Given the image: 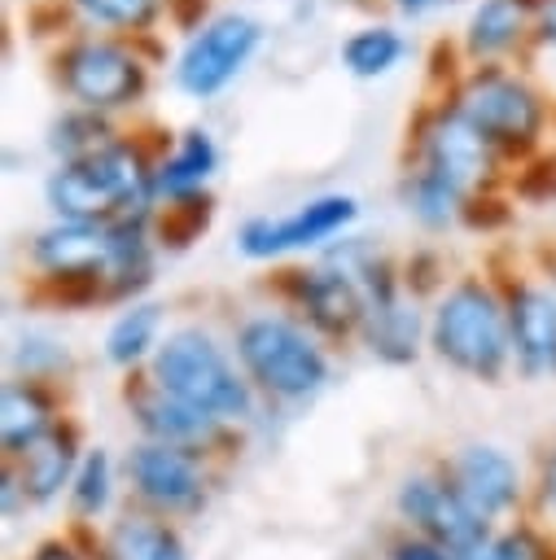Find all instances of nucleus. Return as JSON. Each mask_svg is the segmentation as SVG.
I'll list each match as a JSON object with an SVG mask.
<instances>
[{
	"label": "nucleus",
	"instance_id": "f257e3e1",
	"mask_svg": "<svg viewBox=\"0 0 556 560\" xmlns=\"http://www.w3.org/2000/svg\"><path fill=\"white\" fill-rule=\"evenodd\" d=\"M149 376L219 424L254 420V385L206 328H175L149 359Z\"/></svg>",
	"mask_w": 556,
	"mask_h": 560
},
{
	"label": "nucleus",
	"instance_id": "f03ea898",
	"mask_svg": "<svg viewBox=\"0 0 556 560\" xmlns=\"http://www.w3.org/2000/svg\"><path fill=\"white\" fill-rule=\"evenodd\" d=\"M429 346L455 372L477 376V381H499L512 359L503 298L473 276L455 280L429 315Z\"/></svg>",
	"mask_w": 556,
	"mask_h": 560
},
{
	"label": "nucleus",
	"instance_id": "7ed1b4c3",
	"mask_svg": "<svg viewBox=\"0 0 556 560\" xmlns=\"http://www.w3.org/2000/svg\"><path fill=\"white\" fill-rule=\"evenodd\" d=\"M153 201V175L127 144H109L83 162H66L48 179V206L66 223H136Z\"/></svg>",
	"mask_w": 556,
	"mask_h": 560
},
{
	"label": "nucleus",
	"instance_id": "20e7f679",
	"mask_svg": "<svg viewBox=\"0 0 556 560\" xmlns=\"http://www.w3.org/2000/svg\"><path fill=\"white\" fill-rule=\"evenodd\" d=\"M236 359L250 385L276 402H306L328 385V354L289 315H254L236 328Z\"/></svg>",
	"mask_w": 556,
	"mask_h": 560
},
{
	"label": "nucleus",
	"instance_id": "39448f33",
	"mask_svg": "<svg viewBox=\"0 0 556 560\" xmlns=\"http://www.w3.org/2000/svg\"><path fill=\"white\" fill-rule=\"evenodd\" d=\"M123 477L136 494V508L166 521H188L210 503V472L201 455L184 446H162L140 438L123 459Z\"/></svg>",
	"mask_w": 556,
	"mask_h": 560
},
{
	"label": "nucleus",
	"instance_id": "423d86ee",
	"mask_svg": "<svg viewBox=\"0 0 556 560\" xmlns=\"http://www.w3.org/2000/svg\"><path fill=\"white\" fill-rule=\"evenodd\" d=\"M394 512L398 525L442 551H460L468 542H477L482 534H490V525L468 508V499L455 490L447 468H412L398 477L394 490Z\"/></svg>",
	"mask_w": 556,
	"mask_h": 560
},
{
	"label": "nucleus",
	"instance_id": "0eeeda50",
	"mask_svg": "<svg viewBox=\"0 0 556 560\" xmlns=\"http://www.w3.org/2000/svg\"><path fill=\"white\" fill-rule=\"evenodd\" d=\"M455 114L486 144H499V149H525L538 136V122H543L538 96L525 83H517L499 70H482L477 79H468V88L460 92Z\"/></svg>",
	"mask_w": 556,
	"mask_h": 560
},
{
	"label": "nucleus",
	"instance_id": "6e6552de",
	"mask_svg": "<svg viewBox=\"0 0 556 560\" xmlns=\"http://www.w3.org/2000/svg\"><path fill=\"white\" fill-rule=\"evenodd\" d=\"M35 267L66 289H83V298H109L114 267V228L96 223H57L35 236Z\"/></svg>",
	"mask_w": 556,
	"mask_h": 560
},
{
	"label": "nucleus",
	"instance_id": "1a4fd4ad",
	"mask_svg": "<svg viewBox=\"0 0 556 560\" xmlns=\"http://www.w3.org/2000/svg\"><path fill=\"white\" fill-rule=\"evenodd\" d=\"M442 468L451 472L455 490L468 499V508H473L490 529L508 525V521L521 512V503H525L521 464H517L503 446H495V442H468V446H460Z\"/></svg>",
	"mask_w": 556,
	"mask_h": 560
},
{
	"label": "nucleus",
	"instance_id": "9d476101",
	"mask_svg": "<svg viewBox=\"0 0 556 560\" xmlns=\"http://www.w3.org/2000/svg\"><path fill=\"white\" fill-rule=\"evenodd\" d=\"M254 48H258V22H250L241 13L215 18L201 35L188 39V48L175 66V79L193 96H215L236 79V70L254 57Z\"/></svg>",
	"mask_w": 556,
	"mask_h": 560
},
{
	"label": "nucleus",
	"instance_id": "9b49d317",
	"mask_svg": "<svg viewBox=\"0 0 556 560\" xmlns=\"http://www.w3.org/2000/svg\"><path fill=\"white\" fill-rule=\"evenodd\" d=\"M355 214H359L355 197L328 192V197H315V201L298 206L285 219H250L241 228L236 245H241L245 258H276V254L311 249V245H324L328 236H337L346 223H355Z\"/></svg>",
	"mask_w": 556,
	"mask_h": 560
},
{
	"label": "nucleus",
	"instance_id": "f8f14e48",
	"mask_svg": "<svg viewBox=\"0 0 556 560\" xmlns=\"http://www.w3.org/2000/svg\"><path fill=\"white\" fill-rule=\"evenodd\" d=\"M127 407L136 416V429L144 433V442H162V446H184V451H210L228 424L210 420L206 411L188 407L184 398H175L171 389H162L153 376L127 385Z\"/></svg>",
	"mask_w": 556,
	"mask_h": 560
},
{
	"label": "nucleus",
	"instance_id": "ddd939ff",
	"mask_svg": "<svg viewBox=\"0 0 556 560\" xmlns=\"http://www.w3.org/2000/svg\"><path fill=\"white\" fill-rule=\"evenodd\" d=\"M61 79H66L70 96L83 101L88 109L127 105L131 96L144 92V66L131 52H123L118 44H79L66 57Z\"/></svg>",
	"mask_w": 556,
	"mask_h": 560
},
{
	"label": "nucleus",
	"instance_id": "4468645a",
	"mask_svg": "<svg viewBox=\"0 0 556 560\" xmlns=\"http://www.w3.org/2000/svg\"><path fill=\"white\" fill-rule=\"evenodd\" d=\"M92 547L96 560H188V542L175 521L153 516L144 508H127L101 529H74Z\"/></svg>",
	"mask_w": 556,
	"mask_h": 560
},
{
	"label": "nucleus",
	"instance_id": "2eb2a0df",
	"mask_svg": "<svg viewBox=\"0 0 556 560\" xmlns=\"http://www.w3.org/2000/svg\"><path fill=\"white\" fill-rule=\"evenodd\" d=\"M512 359L525 376H556V293L543 284H512L503 293Z\"/></svg>",
	"mask_w": 556,
	"mask_h": 560
},
{
	"label": "nucleus",
	"instance_id": "dca6fc26",
	"mask_svg": "<svg viewBox=\"0 0 556 560\" xmlns=\"http://www.w3.org/2000/svg\"><path fill=\"white\" fill-rule=\"evenodd\" d=\"M293 298L306 311V324L324 337H350L363 328V315H368L363 289L346 271H337L333 262L311 267V271H293Z\"/></svg>",
	"mask_w": 556,
	"mask_h": 560
},
{
	"label": "nucleus",
	"instance_id": "f3484780",
	"mask_svg": "<svg viewBox=\"0 0 556 560\" xmlns=\"http://www.w3.org/2000/svg\"><path fill=\"white\" fill-rule=\"evenodd\" d=\"M363 298H368V315H363V328H359L363 346H368L377 359H385V363H412V359L420 354V332H425V324H420V311L403 298L398 280L385 276V280H377Z\"/></svg>",
	"mask_w": 556,
	"mask_h": 560
},
{
	"label": "nucleus",
	"instance_id": "a211bd4d",
	"mask_svg": "<svg viewBox=\"0 0 556 560\" xmlns=\"http://www.w3.org/2000/svg\"><path fill=\"white\" fill-rule=\"evenodd\" d=\"M83 442H79V429L70 420H61L53 433H44L35 446H26L18 459H4L13 464L22 490H26V503L31 508H48L53 499H61V490H70L79 464H83Z\"/></svg>",
	"mask_w": 556,
	"mask_h": 560
},
{
	"label": "nucleus",
	"instance_id": "6ab92c4d",
	"mask_svg": "<svg viewBox=\"0 0 556 560\" xmlns=\"http://www.w3.org/2000/svg\"><path fill=\"white\" fill-rule=\"evenodd\" d=\"M425 158H429L425 171L442 175L455 192H473V188L490 175V144H486L455 109L442 114V118L429 127V136H425Z\"/></svg>",
	"mask_w": 556,
	"mask_h": 560
},
{
	"label": "nucleus",
	"instance_id": "aec40b11",
	"mask_svg": "<svg viewBox=\"0 0 556 560\" xmlns=\"http://www.w3.org/2000/svg\"><path fill=\"white\" fill-rule=\"evenodd\" d=\"M57 424H61L57 402L39 381H26V376L4 381V394H0V446H4V459H18L26 446H35Z\"/></svg>",
	"mask_w": 556,
	"mask_h": 560
},
{
	"label": "nucleus",
	"instance_id": "412c9836",
	"mask_svg": "<svg viewBox=\"0 0 556 560\" xmlns=\"http://www.w3.org/2000/svg\"><path fill=\"white\" fill-rule=\"evenodd\" d=\"M114 490H118V464L105 446H88L70 490H66V503H70V516H74V529H96V521H105V512L114 508Z\"/></svg>",
	"mask_w": 556,
	"mask_h": 560
},
{
	"label": "nucleus",
	"instance_id": "4be33fe9",
	"mask_svg": "<svg viewBox=\"0 0 556 560\" xmlns=\"http://www.w3.org/2000/svg\"><path fill=\"white\" fill-rule=\"evenodd\" d=\"M219 162V149L206 131H184L179 149L153 171V197H166V201H184V197H197L201 184L210 179Z\"/></svg>",
	"mask_w": 556,
	"mask_h": 560
},
{
	"label": "nucleus",
	"instance_id": "5701e85b",
	"mask_svg": "<svg viewBox=\"0 0 556 560\" xmlns=\"http://www.w3.org/2000/svg\"><path fill=\"white\" fill-rule=\"evenodd\" d=\"M158 332H162V311L153 302H131L105 332V359L114 368H136L158 354Z\"/></svg>",
	"mask_w": 556,
	"mask_h": 560
},
{
	"label": "nucleus",
	"instance_id": "b1692460",
	"mask_svg": "<svg viewBox=\"0 0 556 560\" xmlns=\"http://www.w3.org/2000/svg\"><path fill=\"white\" fill-rule=\"evenodd\" d=\"M398 57H403V35L390 31V26H363V31H355V35L341 44V61H346V70L359 74V79L385 74Z\"/></svg>",
	"mask_w": 556,
	"mask_h": 560
},
{
	"label": "nucleus",
	"instance_id": "393cba45",
	"mask_svg": "<svg viewBox=\"0 0 556 560\" xmlns=\"http://www.w3.org/2000/svg\"><path fill=\"white\" fill-rule=\"evenodd\" d=\"M521 35V0H482L468 22L473 52H499Z\"/></svg>",
	"mask_w": 556,
	"mask_h": 560
},
{
	"label": "nucleus",
	"instance_id": "a878e982",
	"mask_svg": "<svg viewBox=\"0 0 556 560\" xmlns=\"http://www.w3.org/2000/svg\"><path fill=\"white\" fill-rule=\"evenodd\" d=\"M460 201H464V192H455L442 175H433V171H420L412 184H407V206L416 210V219H425L429 228H438V223H447L455 210H460Z\"/></svg>",
	"mask_w": 556,
	"mask_h": 560
},
{
	"label": "nucleus",
	"instance_id": "bb28decb",
	"mask_svg": "<svg viewBox=\"0 0 556 560\" xmlns=\"http://www.w3.org/2000/svg\"><path fill=\"white\" fill-rule=\"evenodd\" d=\"M53 149H57L66 162H83V158L109 149V140H105V127H101L92 114H70V118H61V122L53 127Z\"/></svg>",
	"mask_w": 556,
	"mask_h": 560
},
{
	"label": "nucleus",
	"instance_id": "cd10ccee",
	"mask_svg": "<svg viewBox=\"0 0 556 560\" xmlns=\"http://www.w3.org/2000/svg\"><path fill=\"white\" fill-rule=\"evenodd\" d=\"M503 560H556V538L534 521H508L499 525Z\"/></svg>",
	"mask_w": 556,
	"mask_h": 560
},
{
	"label": "nucleus",
	"instance_id": "c85d7f7f",
	"mask_svg": "<svg viewBox=\"0 0 556 560\" xmlns=\"http://www.w3.org/2000/svg\"><path fill=\"white\" fill-rule=\"evenodd\" d=\"M210 214V201H197V197H184V201H171L166 206V219H162V241L171 245H184Z\"/></svg>",
	"mask_w": 556,
	"mask_h": 560
},
{
	"label": "nucleus",
	"instance_id": "c756f323",
	"mask_svg": "<svg viewBox=\"0 0 556 560\" xmlns=\"http://www.w3.org/2000/svg\"><path fill=\"white\" fill-rule=\"evenodd\" d=\"M13 363L22 368V376H26V381H39L44 372L66 368V350H61V346H53V341H44V337H31V341H22V346L13 350Z\"/></svg>",
	"mask_w": 556,
	"mask_h": 560
},
{
	"label": "nucleus",
	"instance_id": "7c9ffc66",
	"mask_svg": "<svg viewBox=\"0 0 556 560\" xmlns=\"http://www.w3.org/2000/svg\"><path fill=\"white\" fill-rule=\"evenodd\" d=\"M96 22H114V26H140L153 13V0H79Z\"/></svg>",
	"mask_w": 556,
	"mask_h": 560
},
{
	"label": "nucleus",
	"instance_id": "2f4dec72",
	"mask_svg": "<svg viewBox=\"0 0 556 560\" xmlns=\"http://www.w3.org/2000/svg\"><path fill=\"white\" fill-rule=\"evenodd\" d=\"M26 560H96V556H92V547L83 542V534H57V538L35 542Z\"/></svg>",
	"mask_w": 556,
	"mask_h": 560
},
{
	"label": "nucleus",
	"instance_id": "473e14b6",
	"mask_svg": "<svg viewBox=\"0 0 556 560\" xmlns=\"http://www.w3.org/2000/svg\"><path fill=\"white\" fill-rule=\"evenodd\" d=\"M385 560H451V551H442V547H433V542L398 529L390 538V547H385Z\"/></svg>",
	"mask_w": 556,
	"mask_h": 560
},
{
	"label": "nucleus",
	"instance_id": "72a5a7b5",
	"mask_svg": "<svg viewBox=\"0 0 556 560\" xmlns=\"http://www.w3.org/2000/svg\"><path fill=\"white\" fill-rule=\"evenodd\" d=\"M534 499H538V512L556 525V446L547 451L543 468H538V481H534Z\"/></svg>",
	"mask_w": 556,
	"mask_h": 560
},
{
	"label": "nucleus",
	"instance_id": "f704fd0d",
	"mask_svg": "<svg viewBox=\"0 0 556 560\" xmlns=\"http://www.w3.org/2000/svg\"><path fill=\"white\" fill-rule=\"evenodd\" d=\"M26 508H31V503H26V490H22L18 472H13V464H4V472H0V512H4V521L22 516Z\"/></svg>",
	"mask_w": 556,
	"mask_h": 560
},
{
	"label": "nucleus",
	"instance_id": "c9c22d12",
	"mask_svg": "<svg viewBox=\"0 0 556 560\" xmlns=\"http://www.w3.org/2000/svg\"><path fill=\"white\" fill-rule=\"evenodd\" d=\"M451 560H503V547H499V529H490V534H482L477 542L460 547Z\"/></svg>",
	"mask_w": 556,
	"mask_h": 560
},
{
	"label": "nucleus",
	"instance_id": "e433bc0d",
	"mask_svg": "<svg viewBox=\"0 0 556 560\" xmlns=\"http://www.w3.org/2000/svg\"><path fill=\"white\" fill-rule=\"evenodd\" d=\"M543 26H547V39H556V0L547 4V13H543Z\"/></svg>",
	"mask_w": 556,
	"mask_h": 560
},
{
	"label": "nucleus",
	"instance_id": "4c0bfd02",
	"mask_svg": "<svg viewBox=\"0 0 556 560\" xmlns=\"http://www.w3.org/2000/svg\"><path fill=\"white\" fill-rule=\"evenodd\" d=\"M407 4H416V0H407Z\"/></svg>",
	"mask_w": 556,
	"mask_h": 560
}]
</instances>
